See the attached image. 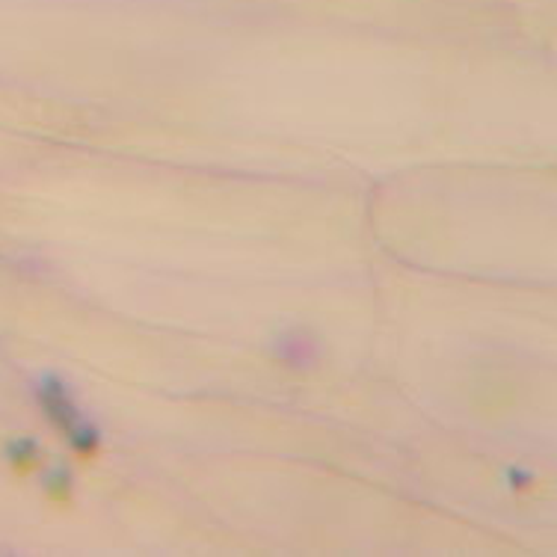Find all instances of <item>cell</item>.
I'll return each mask as SVG.
<instances>
[{
    "mask_svg": "<svg viewBox=\"0 0 557 557\" xmlns=\"http://www.w3.org/2000/svg\"><path fill=\"white\" fill-rule=\"evenodd\" d=\"M42 404L45 409H48V418L57 424V430H60L65 440L72 442L81 454H92V450H96V433L89 430V424H86L84 416L75 409L72 397L65 395L63 386H57V383L45 386Z\"/></svg>",
    "mask_w": 557,
    "mask_h": 557,
    "instance_id": "cell-1",
    "label": "cell"
}]
</instances>
